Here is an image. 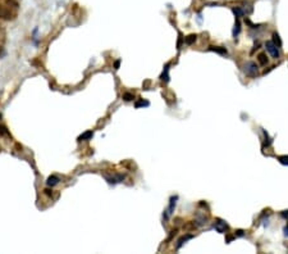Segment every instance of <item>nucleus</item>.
<instances>
[{
    "label": "nucleus",
    "instance_id": "nucleus-1",
    "mask_svg": "<svg viewBox=\"0 0 288 254\" xmlns=\"http://www.w3.org/2000/svg\"><path fill=\"white\" fill-rule=\"evenodd\" d=\"M243 71H245V73L249 76V77H256V74H257V66H256V63H253V62H247L246 64H245V67H243Z\"/></svg>",
    "mask_w": 288,
    "mask_h": 254
},
{
    "label": "nucleus",
    "instance_id": "nucleus-2",
    "mask_svg": "<svg viewBox=\"0 0 288 254\" xmlns=\"http://www.w3.org/2000/svg\"><path fill=\"white\" fill-rule=\"evenodd\" d=\"M265 48H266V52H268L270 55H272L273 58L278 59L279 57H281V53H279V48L274 44L273 41H266Z\"/></svg>",
    "mask_w": 288,
    "mask_h": 254
},
{
    "label": "nucleus",
    "instance_id": "nucleus-3",
    "mask_svg": "<svg viewBox=\"0 0 288 254\" xmlns=\"http://www.w3.org/2000/svg\"><path fill=\"white\" fill-rule=\"evenodd\" d=\"M214 228H215L218 232L224 234V232L228 230V225H227L224 221H222V219H218V221L214 223Z\"/></svg>",
    "mask_w": 288,
    "mask_h": 254
},
{
    "label": "nucleus",
    "instance_id": "nucleus-4",
    "mask_svg": "<svg viewBox=\"0 0 288 254\" xmlns=\"http://www.w3.org/2000/svg\"><path fill=\"white\" fill-rule=\"evenodd\" d=\"M0 18H2V19H5V21H9V19L13 18V15H12V13H10L9 9H6L5 6L0 5Z\"/></svg>",
    "mask_w": 288,
    "mask_h": 254
},
{
    "label": "nucleus",
    "instance_id": "nucleus-5",
    "mask_svg": "<svg viewBox=\"0 0 288 254\" xmlns=\"http://www.w3.org/2000/svg\"><path fill=\"white\" fill-rule=\"evenodd\" d=\"M209 52H215V53H219L222 55H227V49L225 48H220V46H209L208 48Z\"/></svg>",
    "mask_w": 288,
    "mask_h": 254
},
{
    "label": "nucleus",
    "instance_id": "nucleus-6",
    "mask_svg": "<svg viewBox=\"0 0 288 254\" xmlns=\"http://www.w3.org/2000/svg\"><path fill=\"white\" fill-rule=\"evenodd\" d=\"M192 238H193L192 235H184V236H182V238L178 240V243H177V249H179L186 241L190 240V239H192Z\"/></svg>",
    "mask_w": 288,
    "mask_h": 254
},
{
    "label": "nucleus",
    "instance_id": "nucleus-7",
    "mask_svg": "<svg viewBox=\"0 0 288 254\" xmlns=\"http://www.w3.org/2000/svg\"><path fill=\"white\" fill-rule=\"evenodd\" d=\"M160 80H163V81H165V82L169 81V64L165 66V68H164L163 73L160 74Z\"/></svg>",
    "mask_w": 288,
    "mask_h": 254
},
{
    "label": "nucleus",
    "instance_id": "nucleus-8",
    "mask_svg": "<svg viewBox=\"0 0 288 254\" xmlns=\"http://www.w3.org/2000/svg\"><path fill=\"white\" fill-rule=\"evenodd\" d=\"M177 199L178 197H172L171 198V204H169V210H168V214H172L174 212V208H175V203H177Z\"/></svg>",
    "mask_w": 288,
    "mask_h": 254
},
{
    "label": "nucleus",
    "instance_id": "nucleus-9",
    "mask_svg": "<svg viewBox=\"0 0 288 254\" xmlns=\"http://www.w3.org/2000/svg\"><path fill=\"white\" fill-rule=\"evenodd\" d=\"M92 136H94V132H92V131H86V132H84V133H82L81 136L78 138V140H80V141H83V140H88V139H91Z\"/></svg>",
    "mask_w": 288,
    "mask_h": 254
},
{
    "label": "nucleus",
    "instance_id": "nucleus-10",
    "mask_svg": "<svg viewBox=\"0 0 288 254\" xmlns=\"http://www.w3.org/2000/svg\"><path fill=\"white\" fill-rule=\"evenodd\" d=\"M58 182H59V179H58L56 176H50L49 179H47V181H46V184L49 186H55Z\"/></svg>",
    "mask_w": 288,
    "mask_h": 254
},
{
    "label": "nucleus",
    "instance_id": "nucleus-11",
    "mask_svg": "<svg viewBox=\"0 0 288 254\" xmlns=\"http://www.w3.org/2000/svg\"><path fill=\"white\" fill-rule=\"evenodd\" d=\"M240 31H241V23H240L238 19H237V21H236V24H234V28H233V37H237V36H238Z\"/></svg>",
    "mask_w": 288,
    "mask_h": 254
},
{
    "label": "nucleus",
    "instance_id": "nucleus-12",
    "mask_svg": "<svg viewBox=\"0 0 288 254\" xmlns=\"http://www.w3.org/2000/svg\"><path fill=\"white\" fill-rule=\"evenodd\" d=\"M196 37H197L196 35H188L187 37H184V42H186L187 45H192L193 42L196 41Z\"/></svg>",
    "mask_w": 288,
    "mask_h": 254
},
{
    "label": "nucleus",
    "instance_id": "nucleus-13",
    "mask_svg": "<svg viewBox=\"0 0 288 254\" xmlns=\"http://www.w3.org/2000/svg\"><path fill=\"white\" fill-rule=\"evenodd\" d=\"M273 42H274V44H275L278 48L282 46V40H281V37H279L278 33H273Z\"/></svg>",
    "mask_w": 288,
    "mask_h": 254
},
{
    "label": "nucleus",
    "instance_id": "nucleus-14",
    "mask_svg": "<svg viewBox=\"0 0 288 254\" xmlns=\"http://www.w3.org/2000/svg\"><path fill=\"white\" fill-rule=\"evenodd\" d=\"M233 13H234V15H236V18L237 19H238L240 18V17H242L243 15V9H241V8H238V6H237V8H233Z\"/></svg>",
    "mask_w": 288,
    "mask_h": 254
},
{
    "label": "nucleus",
    "instance_id": "nucleus-15",
    "mask_svg": "<svg viewBox=\"0 0 288 254\" xmlns=\"http://www.w3.org/2000/svg\"><path fill=\"white\" fill-rule=\"evenodd\" d=\"M259 63L261 66H265L268 63V58H266V54H259Z\"/></svg>",
    "mask_w": 288,
    "mask_h": 254
},
{
    "label": "nucleus",
    "instance_id": "nucleus-16",
    "mask_svg": "<svg viewBox=\"0 0 288 254\" xmlns=\"http://www.w3.org/2000/svg\"><path fill=\"white\" fill-rule=\"evenodd\" d=\"M150 105V103L149 101H146V100H140V101H137L136 104H134V107L136 108H140V107H149Z\"/></svg>",
    "mask_w": 288,
    "mask_h": 254
},
{
    "label": "nucleus",
    "instance_id": "nucleus-17",
    "mask_svg": "<svg viewBox=\"0 0 288 254\" xmlns=\"http://www.w3.org/2000/svg\"><path fill=\"white\" fill-rule=\"evenodd\" d=\"M123 99L125 101H131V100L134 99V96H133V94H131V92H124V94H123Z\"/></svg>",
    "mask_w": 288,
    "mask_h": 254
},
{
    "label": "nucleus",
    "instance_id": "nucleus-18",
    "mask_svg": "<svg viewBox=\"0 0 288 254\" xmlns=\"http://www.w3.org/2000/svg\"><path fill=\"white\" fill-rule=\"evenodd\" d=\"M278 160H279V162H281L282 164H284V166H288V155L279 157V158H278Z\"/></svg>",
    "mask_w": 288,
    "mask_h": 254
},
{
    "label": "nucleus",
    "instance_id": "nucleus-19",
    "mask_svg": "<svg viewBox=\"0 0 288 254\" xmlns=\"http://www.w3.org/2000/svg\"><path fill=\"white\" fill-rule=\"evenodd\" d=\"M264 136H265V145L269 146L270 144H272V139L269 138V135H268V132H266L265 130H264Z\"/></svg>",
    "mask_w": 288,
    "mask_h": 254
},
{
    "label": "nucleus",
    "instance_id": "nucleus-20",
    "mask_svg": "<svg viewBox=\"0 0 288 254\" xmlns=\"http://www.w3.org/2000/svg\"><path fill=\"white\" fill-rule=\"evenodd\" d=\"M0 135H2V136H3V135H9L4 126H0Z\"/></svg>",
    "mask_w": 288,
    "mask_h": 254
},
{
    "label": "nucleus",
    "instance_id": "nucleus-21",
    "mask_svg": "<svg viewBox=\"0 0 288 254\" xmlns=\"http://www.w3.org/2000/svg\"><path fill=\"white\" fill-rule=\"evenodd\" d=\"M119 66H121V59H118V61H115V63H114V68L119 70Z\"/></svg>",
    "mask_w": 288,
    "mask_h": 254
},
{
    "label": "nucleus",
    "instance_id": "nucleus-22",
    "mask_svg": "<svg viewBox=\"0 0 288 254\" xmlns=\"http://www.w3.org/2000/svg\"><path fill=\"white\" fill-rule=\"evenodd\" d=\"M243 234H245L243 230H237V231H236V235H237V236H243Z\"/></svg>",
    "mask_w": 288,
    "mask_h": 254
},
{
    "label": "nucleus",
    "instance_id": "nucleus-23",
    "mask_svg": "<svg viewBox=\"0 0 288 254\" xmlns=\"http://www.w3.org/2000/svg\"><path fill=\"white\" fill-rule=\"evenodd\" d=\"M282 217H284V218L288 219V210H283L282 212Z\"/></svg>",
    "mask_w": 288,
    "mask_h": 254
},
{
    "label": "nucleus",
    "instance_id": "nucleus-24",
    "mask_svg": "<svg viewBox=\"0 0 288 254\" xmlns=\"http://www.w3.org/2000/svg\"><path fill=\"white\" fill-rule=\"evenodd\" d=\"M283 231H284V235H286V236H288V228H287V227H284V230H283Z\"/></svg>",
    "mask_w": 288,
    "mask_h": 254
},
{
    "label": "nucleus",
    "instance_id": "nucleus-25",
    "mask_svg": "<svg viewBox=\"0 0 288 254\" xmlns=\"http://www.w3.org/2000/svg\"><path fill=\"white\" fill-rule=\"evenodd\" d=\"M45 191H46V194H47V195H51V193H50V190H47V189H46Z\"/></svg>",
    "mask_w": 288,
    "mask_h": 254
},
{
    "label": "nucleus",
    "instance_id": "nucleus-26",
    "mask_svg": "<svg viewBox=\"0 0 288 254\" xmlns=\"http://www.w3.org/2000/svg\"><path fill=\"white\" fill-rule=\"evenodd\" d=\"M286 227H287V228H288V223H287V226H286Z\"/></svg>",
    "mask_w": 288,
    "mask_h": 254
}]
</instances>
